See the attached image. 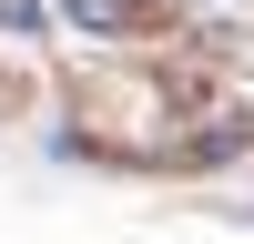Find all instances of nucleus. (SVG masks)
Returning <instances> with one entry per match:
<instances>
[{"label": "nucleus", "mask_w": 254, "mask_h": 244, "mask_svg": "<svg viewBox=\"0 0 254 244\" xmlns=\"http://www.w3.org/2000/svg\"><path fill=\"white\" fill-rule=\"evenodd\" d=\"M71 20H92V31H132L142 10H132V0H71Z\"/></svg>", "instance_id": "1"}]
</instances>
